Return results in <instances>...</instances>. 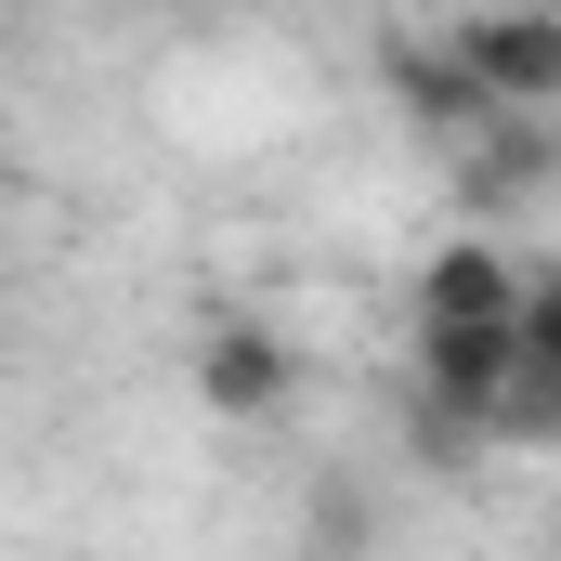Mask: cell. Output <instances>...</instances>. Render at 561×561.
<instances>
[{
  "mask_svg": "<svg viewBox=\"0 0 561 561\" xmlns=\"http://www.w3.org/2000/svg\"><path fill=\"white\" fill-rule=\"evenodd\" d=\"M510 392H523V313H510V327H419V405L496 431Z\"/></svg>",
  "mask_w": 561,
  "mask_h": 561,
  "instance_id": "4",
  "label": "cell"
},
{
  "mask_svg": "<svg viewBox=\"0 0 561 561\" xmlns=\"http://www.w3.org/2000/svg\"><path fill=\"white\" fill-rule=\"evenodd\" d=\"M379 92H392V118L419 144H483L496 131V92H483V66L457 53V26H392V39H379Z\"/></svg>",
  "mask_w": 561,
  "mask_h": 561,
  "instance_id": "1",
  "label": "cell"
},
{
  "mask_svg": "<svg viewBox=\"0 0 561 561\" xmlns=\"http://www.w3.org/2000/svg\"><path fill=\"white\" fill-rule=\"evenodd\" d=\"M300 561H366V496H313L300 510Z\"/></svg>",
  "mask_w": 561,
  "mask_h": 561,
  "instance_id": "8",
  "label": "cell"
},
{
  "mask_svg": "<svg viewBox=\"0 0 561 561\" xmlns=\"http://www.w3.org/2000/svg\"><path fill=\"white\" fill-rule=\"evenodd\" d=\"M549 561H561V536H549Z\"/></svg>",
  "mask_w": 561,
  "mask_h": 561,
  "instance_id": "9",
  "label": "cell"
},
{
  "mask_svg": "<svg viewBox=\"0 0 561 561\" xmlns=\"http://www.w3.org/2000/svg\"><path fill=\"white\" fill-rule=\"evenodd\" d=\"M549 183H561V118H496V131L470 144V196H483V209L549 196Z\"/></svg>",
  "mask_w": 561,
  "mask_h": 561,
  "instance_id": "7",
  "label": "cell"
},
{
  "mask_svg": "<svg viewBox=\"0 0 561 561\" xmlns=\"http://www.w3.org/2000/svg\"><path fill=\"white\" fill-rule=\"evenodd\" d=\"M183 379H196L209 419H275L287 392H300V353H287V327H262V313H209L196 353H183Z\"/></svg>",
  "mask_w": 561,
  "mask_h": 561,
  "instance_id": "3",
  "label": "cell"
},
{
  "mask_svg": "<svg viewBox=\"0 0 561 561\" xmlns=\"http://www.w3.org/2000/svg\"><path fill=\"white\" fill-rule=\"evenodd\" d=\"M523 300H536V275H523L496 236H457V249L419 262V327H510Z\"/></svg>",
  "mask_w": 561,
  "mask_h": 561,
  "instance_id": "5",
  "label": "cell"
},
{
  "mask_svg": "<svg viewBox=\"0 0 561 561\" xmlns=\"http://www.w3.org/2000/svg\"><path fill=\"white\" fill-rule=\"evenodd\" d=\"M457 53L483 66L496 118H561V0H470Z\"/></svg>",
  "mask_w": 561,
  "mask_h": 561,
  "instance_id": "2",
  "label": "cell"
},
{
  "mask_svg": "<svg viewBox=\"0 0 561 561\" xmlns=\"http://www.w3.org/2000/svg\"><path fill=\"white\" fill-rule=\"evenodd\" d=\"M496 444H561V275L523 300V392L496 405Z\"/></svg>",
  "mask_w": 561,
  "mask_h": 561,
  "instance_id": "6",
  "label": "cell"
}]
</instances>
